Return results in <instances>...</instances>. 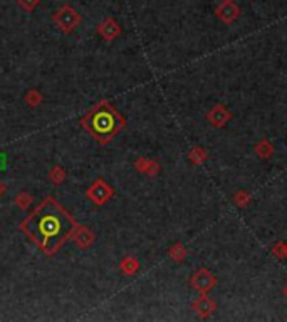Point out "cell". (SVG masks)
<instances>
[{
	"mask_svg": "<svg viewBox=\"0 0 287 322\" xmlns=\"http://www.w3.org/2000/svg\"><path fill=\"white\" fill-rule=\"evenodd\" d=\"M24 232L47 253L56 252L73 233L74 222L54 200H46L22 225Z\"/></svg>",
	"mask_w": 287,
	"mask_h": 322,
	"instance_id": "cell-1",
	"label": "cell"
},
{
	"mask_svg": "<svg viewBox=\"0 0 287 322\" xmlns=\"http://www.w3.org/2000/svg\"><path fill=\"white\" fill-rule=\"evenodd\" d=\"M4 166H6V160H4V158L0 156V168H4Z\"/></svg>",
	"mask_w": 287,
	"mask_h": 322,
	"instance_id": "cell-8",
	"label": "cell"
},
{
	"mask_svg": "<svg viewBox=\"0 0 287 322\" xmlns=\"http://www.w3.org/2000/svg\"><path fill=\"white\" fill-rule=\"evenodd\" d=\"M98 31H99V34L104 37V39H108V41H111L113 37H116L118 34H119V26L116 22L113 21V19H108V21H104L101 26L98 27Z\"/></svg>",
	"mask_w": 287,
	"mask_h": 322,
	"instance_id": "cell-5",
	"label": "cell"
},
{
	"mask_svg": "<svg viewBox=\"0 0 287 322\" xmlns=\"http://www.w3.org/2000/svg\"><path fill=\"white\" fill-rule=\"evenodd\" d=\"M108 195H109V188H108V186H104L101 181H99V183L96 185V186H93V190L89 191L91 198L96 200V201H99V203H103V201L108 198Z\"/></svg>",
	"mask_w": 287,
	"mask_h": 322,
	"instance_id": "cell-6",
	"label": "cell"
},
{
	"mask_svg": "<svg viewBox=\"0 0 287 322\" xmlns=\"http://www.w3.org/2000/svg\"><path fill=\"white\" fill-rule=\"evenodd\" d=\"M52 21L57 24V27L64 32H71L81 22V16L71 6H62L59 11L54 14Z\"/></svg>",
	"mask_w": 287,
	"mask_h": 322,
	"instance_id": "cell-3",
	"label": "cell"
},
{
	"mask_svg": "<svg viewBox=\"0 0 287 322\" xmlns=\"http://www.w3.org/2000/svg\"><path fill=\"white\" fill-rule=\"evenodd\" d=\"M217 16L222 19L223 22H233L238 16V7L232 0H223L217 9Z\"/></svg>",
	"mask_w": 287,
	"mask_h": 322,
	"instance_id": "cell-4",
	"label": "cell"
},
{
	"mask_svg": "<svg viewBox=\"0 0 287 322\" xmlns=\"http://www.w3.org/2000/svg\"><path fill=\"white\" fill-rule=\"evenodd\" d=\"M86 126H88L91 131L98 136H111L116 131V118H114V113L111 109H101L96 114H93L88 121H86Z\"/></svg>",
	"mask_w": 287,
	"mask_h": 322,
	"instance_id": "cell-2",
	"label": "cell"
},
{
	"mask_svg": "<svg viewBox=\"0 0 287 322\" xmlns=\"http://www.w3.org/2000/svg\"><path fill=\"white\" fill-rule=\"evenodd\" d=\"M19 6H21L24 11L27 12H32L34 9L37 7V4H39V0H17Z\"/></svg>",
	"mask_w": 287,
	"mask_h": 322,
	"instance_id": "cell-7",
	"label": "cell"
},
{
	"mask_svg": "<svg viewBox=\"0 0 287 322\" xmlns=\"http://www.w3.org/2000/svg\"><path fill=\"white\" fill-rule=\"evenodd\" d=\"M0 193H2V185H0Z\"/></svg>",
	"mask_w": 287,
	"mask_h": 322,
	"instance_id": "cell-9",
	"label": "cell"
}]
</instances>
